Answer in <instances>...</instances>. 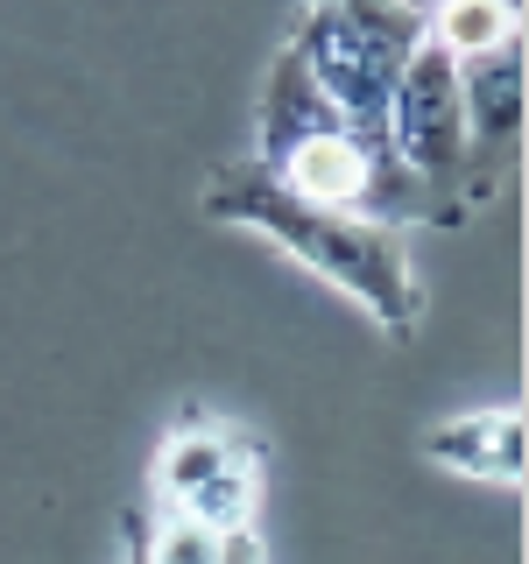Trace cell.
<instances>
[{
  "label": "cell",
  "mask_w": 529,
  "mask_h": 564,
  "mask_svg": "<svg viewBox=\"0 0 529 564\" xmlns=\"http://www.w3.org/2000/svg\"><path fill=\"white\" fill-rule=\"evenodd\" d=\"M205 212L219 226H247L269 247L296 261V269L325 275L339 296H353L388 339H410L417 332V311H423V290H417V269L402 254L396 226H375L360 212H332V205H311L296 198L282 176H269L247 155V163H226L219 176L205 184Z\"/></svg>",
  "instance_id": "6da1fadb"
},
{
  "label": "cell",
  "mask_w": 529,
  "mask_h": 564,
  "mask_svg": "<svg viewBox=\"0 0 529 564\" xmlns=\"http://www.w3.org/2000/svg\"><path fill=\"white\" fill-rule=\"evenodd\" d=\"M255 163L269 176H282V184L311 205L360 212V219H375V226H417V219L431 226V198H423V184L402 170V155L388 149V134L346 120L339 106L304 78V64L290 57V43H282L269 85H261V149H255Z\"/></svg>",
  "instance_id": "7a4b0ae2"
},
{
  "label": "cell",
  "mask_w": 529,
  "mask_h": 564,
  "mask_svg": "<svg viewBox=\"0 0 529 564\" xmlns=\"http://www.w3.org/2000/svg\"><path fill=\"white\" fill-rule=\"evenodd\" d=\"M417 43H423V14L402 8V0H311L290 35V57L304 64V78L346 120L381 128L388 99H396V78Z\"/></svg>",
  "instance_id": "3957f363"
},
{
  "label": "cell",
  "mask_w": 529,
  "mask_h": 564,
  "mask_svg": "<svg viewBox=\"0 0 529 564\" xmlns=\"http://www.w3.org/2000/svg\"><path fill=\"white\" fill-rule=\"evenodd\" d=\"M388 149L402 155V170L423 184L431 198V226H458L466 219V99H458V57L423 35L410 50L388 99Z\"/></svg>",
  "instance_id": "277c9868"
},
{
  "label": "cell",
  "mask_w": 529,
  "mask_h": 564,
  "mask_svg": "<svg viewBox=\"0 0 529 564\" xmlns=\"http://www.w3.org/2000/svg\"><path fill=\"white\" fill-rule=\"evenodd\" d=\"M149 494L163 516H191L212 536L247 529L261 516V437H247L240 423L219 416H184L155 452Z\"/></svg>",
  "instance_id": "5b68a950"
},
{
  "label": "cell",
  "mask_w": 529,
  "mask_h": 564,
  "mask_svg": "<svg viewBox=\"0 0 529 564\" xmlns=\"http://www.w3.org/2000/svg\"><path fill=\"white\" fill-rule=\"evenodd\" d=\"M458 99H466V205L481 212L522 141V35L458 57Z\"/></svg>",
  "instance_id": "8992f818"
},
{
  "label": "cell",
  "mask_w": 529,
  "mask_h": 564,
  "mask_svg": "<svg viewBox=\"0 0 529 564\" xmlns=\"http://www.w3.org/2000/svg\"><path fill=\"white\" fill-rule=\"evenodd\" d=\"M423 458L438 473L458 480H494V487H522L529 466V437H522V410H466L423 431Z\"/></svg>",
  "instance_id": "52a82bcc"
},
{
  "label": "cell",
  "mask_w": 529,
  "mask_h": 564,
  "mask_svg": "<svg viewBox=\"0 0 529 564\" xmlns=\"http://www.w3.org/2000/svg\"><path fill=\"white\" fill-rule=\"evenodd\" d=\"M423 35H431L445 57H481V50L522 35V8H508V0H438V8L423 14Z\"/></svg>",
  "instance_id": "ba28073f"
},
{
  "label": "cell",
  "mask_w": 529,
  "mask_h": 564,
  "mask_svg": "<svg viewBox=\"0 0 529 564\" xmlns=\"http://www.w3.org/2000/svg\"><path fill=\"white\" fill-rule=\"evenodd\" d=\"M212 564H269V551H261V529L255 522H247V529H226L219 551H212Z\"/></svg>",
  "instance_id": "9c48e42d"
},
{
  "label": "cell",
  "mask_w": 529,
  "mask_h": 564,
  "mask_svg": "<svg viewBox=\"0 0 529 564\" xmlns=\"http://www.w3.org/2000/svg\"><path fill=\"white\" fill-rule=\"evenodd\" d=\"M402 8H417V14H431V8H438V0H402Z\"/></svg>",
  "instance_id": "30bf717a"
},
{
  "label": "cell",
  "mask_w": 529,
  "mask_h": 564,
  "mask_svg": "<svg viewBox=\"0 0 529 564\" xmlns=\"http://www.w3.org/2000/svg\"><path fill=\"white\" fill-rule=\"evenodd\" d=\"M508 8H522V0H508Z\"/></svg>",
  "instance_id": "8fae6325"
}]
</instances>
